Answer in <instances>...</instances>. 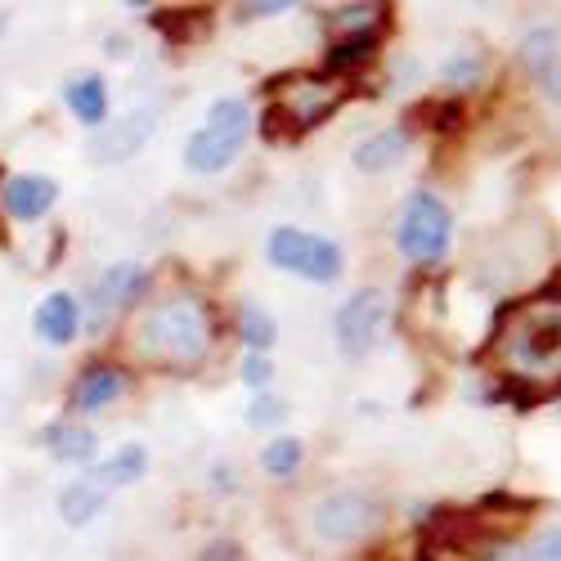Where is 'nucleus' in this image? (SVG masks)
Segmentation results:
<instances>
[{
    "label": "nucleus",
    "mask_w": 561,
    "mask_h": 561,
    "mask_svg": "<svg viewBox=\"0 0 561 561\" xmlns=\"http://www.w3.org/2000/svg\"><path fill=\"white\" fill-rule=\"evenodd\" d=\"M203 561H248V557H243V548L233 543V539H211L203 548Z\"/></svg>",
    "instance_id": "nucleus-29"
},
{
    "label": "nucleus",
    "mask_w": 561,
    "mask_h": 561,
    "mask_svg": "<svg viewBox=\"0 0 561 561\" xmlns=\"http://www.w3.org/2000/svg\"><path fill=\"white\" fill-rule=\"evenodd\" d=\"M145 472H149V454L139 449V445H122V449H117V454H108V458H104L90 477H95L104 490H122V485H135Z\"/></svg>",
    "instance_id": "nucleus-19"
},
{
    "label": "nucleus",
    "mask_w": 561,
    "mask_h": 561,
    "mask_svg": "<svg viewBox=\"0 0 561 561\" xmlns=\"http://www.w3.org/2000/svg\"><path fill=\"white\" fill-rule=\"evenodd\" d=\"M382 526V503L364 490H333L314 503V535L329 543H359Z\"/></svg>",
    "instance_id": "nucleus-6"
},
{
    "label": "nucleus",
    "mask_w": 561,
    "mask_h": 561,
    "mask_svg": "<svg viewBox=\"0 0 561 561\" xmlns=\"http://www.w3.org/2000/svg\"><path fill=\"white\" fill-rule=\"evenodd\" d=\"M432 113H436V122H432V126H436L440 135H449V130H458V126H462L467 104H462V100H445V104H436Z\"/></svg>",
    "instance_id": "nucleus-28"
},
{
    "label": "nucleus",
    "mask_w": 561,
    "mask_h": 561,
    "mask_svg": "<svg viewBox=\"0 0 561 561\" xmlns=\"http://www.w3.org/2000/svg\"><path fill=\"white\" fill-rule=\"evenodd\" d=\"M301 462H306V445L297 436H274L265 449H261V467L274 477V481H288L301 472Z\"/></svg>",
    "instance_id": "nucleus-21"
},
{
    "label": "nucleus",
    "mask_w": 561,
    "mask_h": 561,
    "mask_svg": "<svg viewBox=\"0 0 561 561\" xmlns=\"http://www.w3.org/2000/svg\"><path fill=\"white\" fill-rule=\"evenodd\" d=\"M449 243H454L449 207L432 190H413L400 207V220H396V248L413 265H436V261H445Z\"/></svg>",
    "instance_id": "nucleus-4"
},
{
    "label": "nucleus",
    "mask_w": 561,
    "mask_h": 561,
    "mask_svg": "<svg viewBox=\"0 0 561 561\" xmlns=\"http://www.w3.org/2000/svg\"><path fill=\"white\" fill-rule=\"evenodd\" d=\"M284 413H288V404H284V400H274V396H256V400H252V409H248V423H252V427H274V423H284Z\"/></svg>",
    "instance_id": "nucleus-26"
},
{
    "label": "nucleus",
    "mask_w": 561,
    "mask_h": 561,
    "mask_svg": "<svg viewBox=\"0 0 561 561\" xmlns=\"http://www.w3.org/2000/svg\"><path fill=\"white\" fill-rule=\"evenodd\" d=\"M41 445L50 449V458H59V462H68V467H81V462H90L100 454V440H95V432H90L85 423H72V417H59V423H50L41 432Z\"/></svg>",
    "instance_id": "nucleus-14"
},
{
    "label": "nucleus",
    "mask_w": 561,
    "mask_h": 561,
    "mask_svg": "<svg viewBox=\"0 0 561 561\" xmlns=\"http://www.w3.org/2000/svg\"><path fill=\"white\" fill-rule=\"evenodd\" d=\"M0 203H5V211L23 225H36L55 211L59 203V180L55 175H36V171H23V175H10L5 184H0Z\"/></svg>",
    "instance_id": "nucleus-10"
},
{
    "label": "nucleus",
    "mask_w": 561,
    "mask_h": 561,
    "mask_svg": "<svg viewBox=\"0 0 561 561\" xmlns=\"http://www.w3.org/2000/svg\"><path fill=\"white\" fill-rule=\"evenodd\" d=\"M0 27H5V19H0Z\"/></svg>",
    "instance_id": "nucleus-31"
},
{
    "label": "nucleus",
    "mask_w": 561,
    "mask_h": 561,
    "mask_svg": "<svg viewBox=\"0 0 561 561\" xmlns=\"http://www.w3.org/2000/svg\"><path fill=\"white\" fill-rule=\"evenodd\" d=\"M270 265L274 270H288L306 284H337L342 270H346V252L333 243V239H319V233H306V229H293V225H278L270 233Z\"/></svg>",
    "instance_id": "nucleus-5"
},
{
    "label": "nucleus",
    "mask_w": 561,
    "mask_h": 561,
    "mask_svg": "<svg viewBox=\"0 0 561 561\" xmlns=\"http://www.w3.org/2000/svg\"><path fill=\"white\" fill-rule=\"evenodd\" d=\"M104 503H108V490L95 477H77L72 485L59 490V517H64V526H85L100 517Z\"/></svg>",
    "instance_id": "nucleus-18"
},
{
    "label": "nucleus",
    "mask_w": 561,
    "mask_h": 561,
    "mask_svg": "<svg viewBox=\"0 0 561 561\" xmlns=\"http://www.w3.org/2000/svg\"><path fill=\"white\" fill-rule=\"evenodd\" d=\"M248 135H252V108L243 100H220L211 104L207 122L190 135V145H184V167L194 175H216L239 162Z\"/></svg>",
    "instance_id": "nucleus-2"
},
{
    "label": "nucleus",
    "mask_w": 561,
    "mask_h": 561,
    "mask_svg": "<svg viewBox=\"0 0 561 561\" xmlns=\"http://www.w3.org/2000/svg\"><path fill=\"white\" fill-rule=\"evenodd\" d=\"M153 130H158V113L135 108L126 117H113L95 139H90V153H95V162H126L149 145Z\"/></svg>",
    "instance_id": "nucleus-9"
},
{
    "label": "nucleus",
    "mask_w": 561,
    "mask_h": 561,
    "mask_svg": "<svg viewBox=\"0 0 561 561\" xmlns=\"http://www.w3.org/2000/svg\"><path fill=\"white\" fill-rule=\"evenodd\" d=\"M409 126H387V130H378V135H368L364 145L355 149V167L359 171H368V175H378V171H391V167H400L404 162V153H409Z\"/></svg>",
    "instance_id": "nucleus-17"
},
{
    "label": "nucleus",
    "mask_w": 561,
    "mask_h": 561,
    "mask_svg": "<svg viewBox=\"0 0 561 561\" xmlns=\"http://www.w3.org/2000/svg\"><path fill=\"white\" fill-rule=\"evenodd\" d=\"M81 323H85V310L72 293H50L32 310V333L45 346H72L81 337Z\"/></svg>",
    "instance_id": "nucleus-11"
},
{
    "label": "nucleus",
    "mask_w": 561,
    "mask_h": 561,
    "mask_svg": "<svg viewBox=\"0 0 561 561\" xmlns=\"http://www.w3.org/2000/svg\"><path fill=\"white\" fill-rule=\"evenodd\" d=\"M382 10L387 5H337L333 14H323V23H329V27H346V36H351V32H364V27L378 23Z\"/></svg>",
    "instance_id": "nucleus-23"
},
{
    "label": "nucleus",
    "mask_w": 561,
    "mask_h": 561,
    "mask_svg": "<svg viewBox=\"0 0 561 561\" xmlns=\"http://www.w3.org/2000/svg\"><path fill=\"white\" fill-rule=\"evenodd\" d=\"M382 50V32L378 27H364V32H351V36H337L329 45V55H323V68L333 77H351L359 68H368Z\"/></svg>",
    "instance_id": "nucleus-15"
},
{
    "label": "nucleus",
    "mask_w": 561,
    "mask_h": 561,
    "mask_svg": "<svg viewBox=\"0 0 561 561\" xmlns=\"http://www.w3.org/2000/svg\"><path fill=\"white\" fill-rule=\"evenodd\" d=\"M126 396V373L117 364H85L72 382V409L77 413H104Z\"/></svg>",
    "instance_id": "nucleus-13"
},
{
    "label": "nucleus",
    "mask_w": 561,
    "mask_h": 561,
    "mask_svg": "<svg viewBox=\"0 0 561 561\" xmlns=\"http://www.w3.org/2000/svg\"><path fill=\"white\" fill-rule=\"evenodd\" d=\"M507 333V359L512 378H543L561 373V297L539 293V310L517 319Z\"/></svg>",
    "instance_id": "nucleus-3"
},
{
    "label": "nucleus",
    "mask_w": 561,
    "mask_h": 561,
    "mask_svg": "<svg viewBox=\"0 0 561 561\" xmlns=\"http://www.w3.org/2000/svg\"><path fill=\"white\" fill-rule=\"evenodd\" d=\"M391 319V301L382 288H359L355 297L342 301L337 319H333V333H337V346L346 359H364L373 346L382 342V329Z\"/></svg>",
    "instance_id": "nucleus-7"
},
{
    "label": "nucleus",
    "mask_w": 561,
    "mask_h": 561,
    "mask_svg": "<svg viewBox=\"0 0 561 561\" xmlns=\"http://www.w3.org/2000/svg\"><path fill=\"white\" fill-rule=\"evenodd\" d=\"M153 27H158V32H167L175 45H184V41H194V36L207 27V10H203V5H194V10H171V14H153Z\"/></svg>",
    "instance_id": "nucleus-22"
},
{
    "label": "nucleus",
    "mask_w": 561,
    "mask_h": 561,
    "mask_svg": "<svg viewBox=\"0 0 561 561\" xmlns=\"http://www.w3.org/2000/svg\"><path fill=\"white\" fill-rule=\"evenodd\" d=\"M243 10V19H274V14H284V10H293L288 0H256V5H239Z\"/></svg>",
    "instance_id": "nucleus-30"
},
{
    "label": "nucleus",
    "mask_w": 561,
    "mask_h": 561,
    "mask_svg": "<svg viewBox=\"0 0 561 561\" xmlns=\"http://www.w3.org/2000/svg\"><path fill=\"white\" fill-rule=\"evenodd\" d=\"M270 378H274V364L265 359V355H243V382L252 387V391H261V387H270Z\"/></svg>",
    "instance_id": "nucleus-27"
},
{
    "label": "nucleus",
    "mask_w": 561,
    "mask_h": 561,
    "mask_svg": "<svg viewBox=\"0 0 561 561\" xmlns=\"http://www.w3.org/2000/svg\"><path fill=\"white\" fill-rule=\"evenodd\" d=\"M517 561H561V526L539 530V535L517 552Z\"/></svg>",
    "instance_id": "nucleus-25"
},
{
    "label": "nucleus",
    "mask_w": 561,
    "mask_h": 561,
    "mask_svg": "<svg viewBox=\"0 0 561 561\" xmlns=\"http://www.w3.org/2000/svg\"><path fill=\"white\" fill-rule=\"evenodd\" d=\"M64 100H68L72 117H77L81 126H90V130H100V126L108 122V85H104V77H95V72L72 77L68 90H64Z\"/></svg>",
    "instance_id": "nucleus-16"
},
{
    "label": "nucleus",
    "mask_w": 561,
    "mask_h": 561,
    "mask_svg": "<svg viewBox=\"0 0 561 561\" xmlns=\"http://www.w3.org/2000/svg\"><path fill=\"white\" fill-rule=\"evenodd\" d=\"M481 72H485V59H481V55H454V59L445 64V81H449L454 90H472V85L481 81Z\"/></svg>",
    "instance_id": "nucleus-24"
},
{
    "label": "nucleus",
    "mask_w": 561,
    "mask_h": 561,
    "mask_svg": "<svg viewBox=\"0 0 561 561\" xmlns=\"http://www.w3.org/2000/svg\"><path fill=\"white\" fill-rule=\"evenodd\" d=\"M211 346H216V319H211V306L194 293H171L153 301L130 329V355L167 373L203 368Z\"/></svg>",
    "instance_id": "nucleus-1"
},
{
    "label": "nucleus",
    "mask_w": 561,
    "mask_h": 561,
    "mask_svg": "<svg viewBox=\"0 0 561 561\" xmlns=\"http://www.w3.org/2000/svg\"><path fill=\"white\" fill-rule=\"evenodd\" d=\"M522 64L526 72L539 81V90L561 104V36L557 27H530L526 41H522Z\"/></svg>",
    "instance_id": "nucleus-12"
},
{
    "label": "nucleus",
    "mask_w": 561,
    "mask_h": 561,
    "mask_svg": "<svg viewBox=\"0 0 561 561\" xmlns=\"http://www.w3.org/2000/svg\"><path fill=\"white\" fill-rule=\"evenodd\" d=\"M239 337H243V346H248L252 355H265V351L278 342V323H274V314H270L265 306L248 301V306L239 310Z\"/></svg>",
    "instance_id": "nucleus-20"
},
{
    "label": "nucleus",
    "mask_w": 561,
    "mask_h": 561,
    "mask_svg": "<svg viewBox=\"0 0 561 561\" xmlns=\"http://www.w3.org/2000/svg\"><path fill=\"white\" fill-rule=\"evenodd\" d=\"M145 288H149L145 265H135V261H113V265L95 278V288H90V310H85L90 333H104L122 310H130L139 297H145Z\"/></svg>",
    "instance_id": "nucleus-8"
}]
</instances>
